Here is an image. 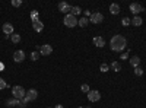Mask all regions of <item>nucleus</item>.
Segmentation results:
<instances>
[{
	"instance_id": "393cba45",
	"label": "nucleus",
	"mask_w": 146,
	"mask_h": 108,
	"mask_svg": "<svg viewBox=\"0 0 146 108\" xmlns=\"http://www.w3.org/2000/svg\"><path fill=\"white\" fill-rule=\"evenodd\" d=\"M28 102H29V99H28V98H27V97H25V98H22V99H21V101H19V107H22V108H25V107H27V104H28Z\"/></svg>"
},
{
	"instance_id": "7c9ffc66",
	"label": "nucleus",
	"mask_w": 146,
	"mask_h": 108,
	"mask_svg": "<svg viewBox=\"0 0 146 108\" xmlns=\"http://www.w3.org/2000/svg\"><path fill=\"white\" fill-rule=\"evenodd\" d=\"M127 58H129V54H127V53L121 54V60H127Z\"/></svg>"
},
{
	"instance_id": "39448f33",
	"label": "nucleus",
	"mask_w": 146,
	"mask_h": 108,
	"mask_svg": "<svg viewBox=\"0 0 146 108\" xmlns=\"http://www.w3.org/2000/svg\"><path fill=\"white\" fill-rule=\"evenodd\" d=\"M86 95H88V99H89L91 102H98V101L101 99V93H100V91H89Z\"/></svg>"
},
{
	"instance_id": "423d86ee",
	"label": "nucleus",
	"mask_w": 146,
	"mask_h": 108,
	"mask_svg": "<svg viewBox=\"0 0 146 108\" xmlns=\"http://www.w3.org/2000/svg\"><path fill=\"white\" fill-rule=\"evenodd\" d=\"M53 53V47L50 44H44L40 47V54L41 56H50Z\"/></svg>"
},
{
	"instance_id": "6ab92c4d",
	"label": "nucleus",
	"mask_w": 146,
	"mask_h": 108,
	"mask_svg": "<svg viewBox=\"0 0 146 108\" xmlns=\"http://www.w3.org/2000/svg\"><path fill=\"white\" fill-rule=\"evenodd\" d=\"M80 13H82V9H80L79 6L72 7V15H73V16H78V15H80Z\"/></svg>"
},
{
	"instance_id": "4be33fe9",
	"label": "nucleus",
	"mask_w": 146,
	"mask_h": 108,
	"mask_svg": "<svg viewBox=\"0 0 146 108\" xmlns=\"http://www.w3.org/2000/svg\"><path fill=\"white\" fill-rule=\"evenodd\" d=\"M31 21H32V22L40 21V19H38V12H36V10H32V12H31Z\"/></svg>"
},
{
	"instance_id": "20e7f679",
	"label": "nucleus",
	"mask_w": 146,
	"mask_h": 108,
	"mask_svg": "<svg viewBox=\"0 0 146 108\" xmlns=\"http://www.w3.org/2000/svg\"><path fill=\"white\" fill-rule=\"evenodd\" d=\"M102 21H104V15L100 13V12H94V13L89 16V22H91V23H95V25L101 23Z\"/></svg>"
},
{
	"instance_id": "72a5a7b5",
	"label": "nucleus",
	"mask_w": 146,
	"mask_h": 108,
	"mask_svg": "<svg viewBox=\"0 0 146 108\" xmlns=\"http://www.w3.org/2000/svg\"><path fill=\"white\" fill-rule=\"evenodd\" d=\"M78 108H83V107H78Z\"/></svg>"
},
{
	"instance_id": "f8f14e48",
	"label": "nucleus",
	"mask_w": 146,
	"mask_h": 108,
	"mask_svg": "<svg viewBox=\"0 0 146 108\" xmlns=\"http://www.w3.org/2000/svg\"><path fill=\"white\" fill-rule=\"evenodd\" d=\"M25 97H27L29 101H35L36 98H38V92H36L35 89H29V91L27 92V95H25Z\"/></svg>"
},
{
	"instance_id": "9b49d317",
	"label": "nucleus",
	"mask_w": 146,
	"mask_h": 108,
	"mask_svg": "<svg viewBox=\"0 0 146 108\" xmlns=\"http://www.w3.org/2000/svg\"><path fill=\"white\" fill-rule=\"evenodd\" d=\"M94 45L98 47V48H102V47H105V40L102 37H95L94 38Z\"/></svg>"
},
{
	"instance_id": "1a4fd4ad",
	"label": "nucleus",
	"mask_w": 146,
	"mask_h": 108,
	"mask_svg": "<svg viewBox=\"0 0 146 108\" xmlns=\"http://www.w3.org/2000/svg\"><path fill=\"white\" fill-rule=\"evenodd\" d=\"M58 10L62 12V13H66L67 15V12H72V6L69 3H66V2H62V3L58 5Z\"/></svg>"
},
{
	"instance_id": "2eb2a0df",
	"label": "nucleus",
	"mask_w": 146,
	"mask_h": 108,
	"mask_svg": "<svg viewBox=\"0 0 146 108\" xmlns=\"http://www.w3.org/2000/svg\"><path fill=\"white\" fill-rule=\"evenodd\" d=\"M130 64L133 66V67H139V64H140V58L137 57V56H133L131 58H130Z\"/></svg>"
},
{
	"instance_id": "473e14b6",
	"label": "nucleus",
	"mask_w": 146,
	"mask_h": 108,
	"mask_svg": "<svg viewBox=\"0 0 146 108\" xmlns=\"http://www.w3.org/2000/svg\"><path fill=\"white\" fill-rule=\"evenodd\" d=\"M56 108H63V105H56Z\"/></svg>"
},
{
	"instance_id": "bb28decb",
	"label": "nucleus",
	"mask_w": 146,
	"mask_h": 108,
	"mask_svg": "<svg viewBox=\"0 0 146 108\" xmlns=\"http://www.w3.org/2000/svg\"><path fill=\"white\" fill-rule=\"evenodd\" d=\"M130 23H131L130 18H123V21H121V25H123V27H129Z\"/></svg>"
},
{
	"instance_id": "b1692460",
	"label": "nucleus",
	"mask_w": 146,
	"mask_h": 108,
	"mask_svg": "<svg viewBox=\"0 0 146 108\" xmlns=\"http://www.w3.org/2000/svg\"><path fill=\"white\" fill-rule=\"evenodd\" d=\"M100 70L102 72V73H107V72L110 70V66H108L107 63H102V64L100 66Z\"/></svg>"
},
{
	"instance_id": "cd10ccee",
	"label": "nucleus",
	"mask_w": 146,
	"mask_h": 108,
	"mask_svg": "<svg viewBox=\"0 0 146 108\" xmlns=\"http://www.w3.org/2000/svg\"><path fill=\"white\" fill-rule=\"evenodd\" d=\"M80 89H82V92H85V93H88V92L91 91V89H89V85H86V83H85V85H82Z\"/></svg>"
},
{
	"instance_id": "0eeeda50",
	"label": "nucleus",
	"mask_w": 146,
	"mask_h": 108,
	"mask_svg": "<svg viewBox=\"0 0 146 108\" xmlns=\"http://www.w3.org/2000/svg\"><path fill=\"white\" fill-rule=\"evenodd\" d=\"M130 10H131V13L137 15V13H140V12H145V7L142 5H139V3H131L130 5Z\"/></svg>"
},
{
	"instance_id": "7ed1b4c3",
	"label": "nucleus",
	"mask_w": 146,
	"mask_h": 108,
	"mask_svg": "<svg viewBox=\"0 0 146 108\" xmlns=\"http://www.w3.org/2000/svg\"><path fill=\"white\" fill-rule=\"evenodd\" d=\"M12 95H13V98L21 101L22 98H25L27 92H25V89H23L22 86H13V88H12Z\"/></svg>"
},
{
	"instance_id": "ddd939ff",
	"label": "nucleus",
	"mask_w": 146,
	"mask_h": 108,
	"mask_svg": "<svg viewBox=\"0 0 146 108\" xmlns=\"http://www.w3.org/2000/svg\"><path fill=\"white\" fill-rule=\"evenodd\" d=\"M32 28L35 32H41L44 29V23L41 21H35V22H32Z\"/></svg>"
},
{
	"instance_id": "9d476101",
	"label": "nucleus",
	"mask_w": 146,
	"mask_h": 108,
	"mask_svg": "<svg viewBox=\"0 0 146 108\" xmlns=\"http://www.w3.org/2000/svg\"><path fill=\"white\" fill-rule=\"evenodd\" d=\"M13 25L12 23H9V22H6V23H3V32L7 35V37H10L12 34H13Z\"/></svg>"
},
{
	"instance_id": "aec40b11",
	"label": "nucleus",
	"mask_w": 146,
	"mask_h": 108,
	"mask_svg": "<svg viewBox=\"0 0 146 108\" xmlns=\"http://www.w3.org/2000/svg\"><path fill=\"white\" fill-rule=\"evenodd\" d=\"M10 40H12V42L18 44V42L21 41V35H18V34H12V35H10Z\"/></svg>"
},
{
	"instance_id": "dca6fc26",
	"label": "nucleus",
	"mask_w": 146,
	"mask_h": 108,
	"mask_svg": "<svg viewBox=\"0 0 146 108\" xmlns=\"http://www.w3.org/2000/svg\"><path fill=\"white\" fill-rule=\"evenodd\" d=\"M142 22H143V21H142V18H140V16H135V18L131 19V25H135V27H140V25H142Z\"/></svg>"
},
{
	"instance_id": "a878e982",
	"label": "nucleus",
	"mask_w": 146,
	"mask_h": 108,
	"mask_svg": "<svg viewBox=\"0 0 146 108\" xmlns=\"http://www.w3.org/2000/svg\"><path fill=\"white\" fill-rule=\"evenodd\" d=\"M10 5L13 7H19V6H22V0H12Z\"/></svg>"
},
{
	"instance_id": "a211bd4d",
	"label": "nucleus",
	"mask_w": 146,
	"mask_h": 108,
	"mask_svg": "<svg viewBox=\"0 0 146 108\" xmlns=\"http://www.w3.org/2000/svg\"><path fill=\"white\" fill-rule=\"evenodd\" d=\"M89 23V19L88 18H82V19H79V22H78V25L79 27H82V28H85Z\"/></svg>"
},
{
	"instance_id": "c85d7f7f",
	"label": "nucleus",
	"mask_w": 146,
	"mask_h": 108,
	"mask_svg": "<svg viewBox=\"0 0 146 108\" xmlns=\"http://www.w3.org/2000/svg\"><path fill=\"white\" fill-rule=\"evenodd\" d=\"M135 75H136V76H142V75H143V70H142L140 67H136V69H135Z\"/></svg>"
},
{
	"instance_id": "f257e3e1",
	"label": "nucleus",
	"mask_w": 146,
	"mask_h": 108,
	"mask_svg": "<svg viewBox=\"0 0 146 108\" xmlns=\"http://www.w3.org/2000/svg\"><path fill=\"white\" fill-rule=\"evenodd\" d=\"M127 45V41L123 35H114V37L110 40V47H111V50L115 51V53H120L126 48Z\"/></svg>"
},
{
	"instance_id": "5701e85b",
	"label": "nucleus",
	"mask_w": 146,
	"mask_h": 108,
	"mask_svg": "<svg viewBox=\"0 0 146 108\" xmlns=\"http://www.w3.org/2000/svg\"><path fill=\"white\" fill-rule=\"evenodd\" d=\"M40 56H41V54H40L38 51H32V53H31V60H34V62H36V60L40 58Z\"/></svg>"
},
{
	"instance_id": "c756f323",
	"label": "nucleus",
	"mask_w": 146,
	"mask_h": 108,
	"mask_svg": "<svg viewBox=\"0 0 146 108\" xmlns=\"http://www.w3.org/2000/svg\"><path fill=\"white\" fill-rule=\"evenodd\" d=\"M5 88H7V83L2 78H0V89H5Z\"/></svg>"
},
{
	"instance_id": "f03ea898",
	"label": "nucleus",
	"mask_w": 146,
	"mask_h": 108,
	"mask_svg": "<svg viewBox=\"0 0 146 108\" xmlns=\"http://www.w3.org/2000/svg\"><path fill=\"white\" fill-rule=\"evenodd\" d=\"M63 22H64V25L67 27V28H75L76 25H78V19H76V16H73L72 13H67L66 16H64V19H63Z\"/></svg>"
},
{
	"instance_id": "412c9836",
	"label": "nucleus",
	"mask_w": 146,
	"mask_h": 108,
	"mask_svg": "<svg viewBox=\"0 0 146 108\" xmlns=\"http://www.w3.org/2000/svg\"><path fill=\"white\" fill-rule=\"evenodd\" d=\"M111 69H113L114 72H120V70H121V66H120L118 62H113V63H111Z\"/></svg>"
},
{
	"instance_id": "2f4dec72",
	"label": "nucleus",
	"mask_w": 146,
	"mask_h": 108,
	"mask_svg": "<svg viewBox=\"0 0 146 108\" xmlns=\"http://www.w3.org/2000/svg\"><path fill=\"white\" fill-rule=\"evenodd\" d=\"M3 69H5V66H3L2 63H0V70H3Z\"/></svg>"
},
{
	"instance_id": "4468645a",
	"label": "nucleus",
	"mask_w": 146,
	"mask_h": 108,
	"mask_svg": "<svg viewBox=\"0 0 146 108\" xmlns=\"http://www.w3.org/2000/svg\"><path fill=\"white\" fill-rule=\"evenodd\" d=\"M110 12H111V15H118L120 13V5L113 3L111 6H110Z\"/></svg>"
},
{
	"instance_id": "f3484780",
	"label": "nucleus",
	"mask_w": 146,
	"mask_h": 108,
	"mask_svg": "<svg viewBox=\"0 0 146 108\" xmlns=\"http://www.w3.org/2000/svg\"><path fill=\"white\" fill-rule=\"evenodd\" d=\"M6 105H7V107H16V105H19V99H16V98H12V99L6 101Z\"/></svg>"
},
{
	"instance_id": "6e6552de",
	"label": "nucleus",
	"mask_w": 146,
	"mask_h": 108,
	"mask_svg": "<svg viewBox=\"0 0 146 108\" xmlns=\"http://www.w3.org/2000/svg\"><path fill=\"white\" fill-rule=\"evenodd\" d=\"M23 58H25V53H23L22 50H18V51L13 53V60H15L16 63H22Z\"/></svg>"
}]
</instances>
